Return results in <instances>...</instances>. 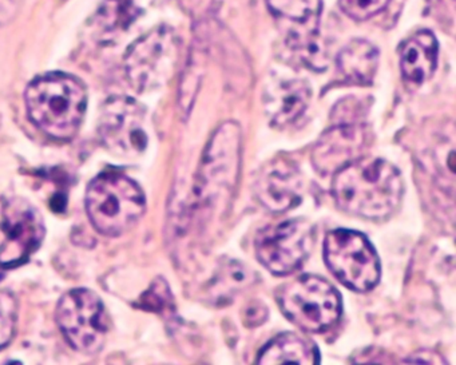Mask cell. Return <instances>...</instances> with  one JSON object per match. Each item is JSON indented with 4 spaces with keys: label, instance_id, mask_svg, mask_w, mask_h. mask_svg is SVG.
I'll use <instances>...</instances> for the list:
<instances>
[{
    "label": "cell",
    "instance_id": "1",
    "mask_svg": "<svg viewBox=\"0 0 456 365\" xmlns=\"http://www.w3.org/2000/svg\"><path fill=\"white\" fill-rule=\"evenodd\" d=\"M332 194L344 212L381 220L391 215L402 201V175L384 159L360 157L335 173Z\"/></svg>",
    "mask_w": 456,
    "mask_h": 365
},
{
    "label": "cell",
    "instance_id": "2",
    "mask_svg": "<svg viewBox=\"0 0 456 365\" xmlns=\"http://www.w3.org/2000/svg\"><path fill=\"white\" fill-rule=\"evenodd\" d=\"M25 101L31 122L53 140L76 137L86 113V90L69 74L50 73L34 79Z\"/></svg>",
    "mask_w": 456,
    "mask_h": 365
},
{
    "label": "cell",
    "instance_id": "3",
    "mask_svg": "<svg viewBox=\"0 0 456 365\" xmlns=\"http://www.w3.org/2000/svg\"><path fill=\"white\" fill-rule=\"evenodd\" d=\"M241 169V130L236 122L218 127L197 172L194 196L200 207L223 209L231 201Z\"/></svg>",
    "mask_w": 456,
    "mask_h": 365
},
{
    "label": "cell",
    "instance_id": "4",
    "mask_svg": "<svg viewBox=\"0 0 456 365\" xmlns=\"http://www.w3.org/2000/svg\"><path fill=\"white\" fill-rule=\"evenodd\" d=\"M145 207L142 189L119 173H102L86 191L87 215L103 236H121L129 231L142 217Z\"/></svg>",
    "mask_w": 456,
    "mask_h": 365
},
{
    "label": "cell",
    "instance_id": "5",
    "mask_svg": "<svg viewBox=\"0 0 456 365\" xmlns=\"http://www.w3.org/2000/svg\"><path fill=\"white\" fill-rule=\"evenodd\" d=\"M277 303L288 320L305 332L322 333L338 321L341 297L322 277L305 274L280 287Z\"/></svg>",
    "mask_w": 456,
    "mask_h": 365
},
{
    "label": "cell",
    "instance_id": "6",
    "mask_svg": "<svg viewBox=\"0 0 456 365\" xmlns=\"http://www.w3.org/2000/svg\"><path fill=\"white\" fill-rule=\"evenodd\" d=\"M328 268L349 289L367 292L380 280V261L367 237L359 231L336 229L324 239Z\"/></svg>",
    "mask_w": 456,
    "mask_h": 365
},
{
    "label": "cell",
    "instance_id": "7",
    "mask_svg": "<svg viewBox=\"0 0 456 365\" xmlns=\"http://www.w3.org/2000/svg\"><path fill=\"white\" fill-rule=\"evenodd\" d=\"M57 322L76 351L94 354L102 349L109 332V317L102 300L90 289H73L61 298Z\"/></svg>",
    "mask_w": 456,
    "mask_h": 365
},
{
    "label": "cell",
    "instance_id": "8",
    "mask_svg": "<svg viewBox=\"0 0 456 365\" xmlns=\"http://www.w3.org/2000/svg\"><path fill=\"white\" fill-rule=\"evenodd\" d=\"M180 54V41L169 28H159L138 39L125 57V71L138 92L162 86L172 77Z\"/></svg>",
    "mask_w": 456,
    "mask_h": 365
},
{
    "label": "cell",
    "instance_id": "9",
    "mask_svg": "<svg viewBox=\"0 0 456 365\" xmlns=\"http://www.w3.org/2000/svg\"><path fill=\"white\" fill-rule=\"evenodd\" d=\"M314 247V228L303 218L284 221L258 231L255 239L258 261L277 276L293 273Z\"/></svg>",
    "mask_w": 456,
    "mask_h": 365
},
{
    "label": "cell",
    "instance_id": "10",
    "mask_svg": "<svg viewBox=\"0 0 456 365\" xmlns=\"http://www.w3.org/2000/svg\"><path fill=\"white\" fill-rule=\"evenodd\" d=\"M0 268L10 269L25 264L41 247L45 239V221L41 213L23 199H7L2 209Z\"/></svg>",
    "mask_w": 456,
    "mask_h": 365
},
{
    "label": "cell",
    "instance_id": "11",
    "mask_svg": "<svg viewBox=\"0 0 456 365\" xmlns=\"http://www.w3.org/2000/svg\"><path fill=\"white\" fill-rule=\"evenodd\" d=\"M100 135L103 145L117 156L143 153L148 145L145 109L132 98H111L101 113Z\"/></svg>",
    "mask_w": 456,
    "mask_h": 365
},
{
    "label": "cell",
    "instance_id": "12",
    "mask_svg": "<svg viewBox=\"0 0 456 365\" xmlns=\"http://www.w3.org/2000/svg\"><path fill=\"white\" fill-rule=\"evenodd\" d=\"M368 143V133L362 125L338 124L320 138L312 151V162L322 174H335L362 157Z\"/></svg>",
    "mask_w": 456,
    "mask_h": 365
},
{
    "label": "cell",
    "instance_id": "13",
    "mask_svg": "<svg viewBox=\"0 0 456 365\" xmlns=\"http://www.w3.org/2000/svg\"><path fill=\"white\" fill-rule=\"evenodd\" d=\"M303 177L288 159H273L258 173L255 193L263 207L272 212H287L303 199Z\"/></svg>",
    "mask_w": 456,
    "mask_h": 365
},
{
    "label": "cell",
    "instance_id": "14",
    "mask_svg": "<svg viewBox=\"0 0 456 365\" xmlns=\"http://www.w3.org/2000/svg\"><path fill=\"white\" fill-rule=\"evenodd\" d=\"M311 97V86L303 79H288L272 85L264 95L266 114L272 125L284 127L300 118L308 108Z\"/></svg>",
    "mask_w": 456,
    "mask_h": 365
},
{
    "label": "cell",
    "instance_id": "15",
    "mask_svg": "<svg viewBox=\"0 0 456 365\" xmlns=\"http://www.w3.org/2000/svg\"><path fill=\"white\" fill-rule=\"evenodd\" d=\"M437 62V41L428 30L418 31L402 50L400 68L405 81L421 85L431 78Z\"/></svg>",
    "mask_w": 456,
    "mask_h": 365
},
{
    "label": "cell",
    "instance_id": "16",
    "mask_svg": "<svg viewBox=\"0 0 456 365\" xmlns=\"http://www.w3.org/2000/svg\"><path fill=\"white\" fill-rule=\"evenodd\" d=\"M319 349L295 333H282L266 344L257 357V364H317Z\"/></svg>",
    "mask_w": 456,
    "mask_h": 365
},
{
    "label": "cell",
    "instance_id": "17",
    "mask_svg": "<svg viewBox=\"0 0 456 365\" xmlns=\"http://www.w3.org/2000/svg\"><path fill=\"white\" fill-rule=\"evenodd\" d=\"M378 49L362 39L352 41L338 55V71L352 84H370L378 70Z\"/></svg>",
    "mask_w": 456,
    "mask_h": 365
},
{
    "label": "cell",
    "instance_id": "18",
    "mask_svg": "<svg viewBox=\"0 0 456 365\" xmlns=\"http://www.w3.org/2000/svg\"><path fill=\"white\" fill-rule=\"evenodd\" d=\"M140 15L134 0H106L95 15V26L106 38L126 30Z\"/></svg>",
    "mask_w": 456,
    "mask_h": 365
},
{
    "label": "cell",
    "instance_id": "19",
    "mask_svg": "<svg viewBox=\"0 0 456 365\" xmlns=\"http://www.w3.org/2000/svg\"><path fill=\"white\" fill-rule=\"evenodd\" d=\"M276 17L292 22L305 23L316 20L322 12V0H266Z\"/></svg>",
    "mask_w": 456,
    "mask_h": 365
},
{
    "label": "cell",
    "instance_id": "20",
    "mask_svg": "<svg viewBox=\"0 0 456 365\" xmlns=\"http://www.w3.org/2000/svg\"><path fill=\"white\" fill-rule=\"evenodd\" d=\"M18 305L14 296L0 290V349L9 345L17 327Z\"/></svg>",
    "mask_w": 456,
    "mask_h": 365
},
{
    "label": "cell",
    "instance_id": "21",
    "mask_svg": "<svg viewBox=\"0 0 456 365\" xmlns=\"http://www.w3.org/2000/svg\"><path fill=\"white\" fill-rule=\"evenodd\" d=\"M391 0H340V7L352 20H367L388 7Z\"/></svg>",
    "mask_w": 456,
    "mask_h": 365
},
{
    "label": "cell",
    "instance_id": "22",
    "mask_svg": "<svg viewBox=\"0 0 456 365\" xmlns=\"http://www.w3.org/2000/svg\"><path fill=\"white\" fill-rule=\"evenodd\" d=\"M143 308L151 309L154 312H161L162 309L169 308L172 304V296H170L169 287L164 280H157L151 289L145 293L142 298Z\"/></svg>",
    "mask_w": 456,
    "mask_h": 365
},
{
    "label": "cell",
    "instance_id": "23",
    "mask_svg": "<svg viewBox=\"0 0 456 365\" xmlns=\"http://www.w3.org/2000/svg\"><path fill=\"white\" fill-rule=\"evenodd\" d=\"M268 317V309L261 303H252L245 309V322L250 327H257V325L265 322Z\"/></svg>",
    "mask_w": 456,
    "mask_h": 365
},
{
    "label": "cell",
    "instance_id": "24",
    "mask_svg": "<svg viewBox=\"0 0 456 365\" xmlns=\"http://www.w3.org/2000/svg\"><path fill=\"white\" fill-rule=\"evenodd\" d=\"M407 362H420V364H435V362H444L442 357L437 354L432 353V352H420L416 353L415 357H411L407 360Z\"/></svg>",
    "mask_w": 456,
    "mask_h": 365
}]
</instances>
